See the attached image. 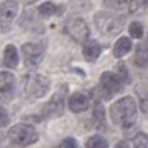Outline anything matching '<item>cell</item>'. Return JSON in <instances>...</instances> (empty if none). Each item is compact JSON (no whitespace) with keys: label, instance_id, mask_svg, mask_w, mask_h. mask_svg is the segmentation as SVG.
Returning a JSON list of instances; mask_svg holds the SVG:
<instances>
[{"label":"cell","instance_id":"3","mask_svg":"<svg viewBox=\"0 0 148 148\" xmlns=\"http://www.w3.org/2000/svg\"><path fill=\"white\" fill-rule=\"evenodd\" d=\"M95 25L103 35H118L125 25V17L113 12H98L95 14Z\"/></svg>","mask_w":148,"mask_h":148},{"label":"cell","instance_id":"12","mask_svg":"<svg viewBox=\"0 0 148 148\" xmlns=\"http://www.w3.org/2000/svg\"><path fill=\"white\" fill-rule=\"evenodd\" d=\"M101 53V47L98 42L95 40H90L85 43V48H83V57L87 62H95Z\"/></svg>","mask_w":148,"mask_h":148},{"label":"cell","instance_id":"7","mask_svg":"<svg viewBox=\"0 0 148 148\" xmlns=\"http://www.w3.org/2000/svg\"><path fill=\"white\" fill-rule=\"evenodd\" d=\"M67 90H68L67 85H60V87L57 88V92L52 95L50 101L45 105V110H43L45 116L53 118V116H60V115L63 113V108H65V98H67Z\"/></svg>","mask_w":148,"mask_h":148},{"label":"cell","instance_id":"27","mask_svg":"<svg viewBox=\"0 0 148 148\" xmlns=\"http://www.w3.org/2000/svg\"><path fill=\"white\" fill-rule=\"evenodd\" d=\"M28 2H35V0H28Z\"/></svg>","mask_w":148,"mask_h":148},{"label":"cell","instance_id":"20","mask_svg":"<svg viewBox=\"0 0 148 148\" xmlns=\"http://www.w3.org/2000/svg\"><path fill=\"white\" fill-rule=\"evenodd\" d=\"M133 148H148V135L138 133L133 138Z\"/></svg>","mask_w":148,"mask_h":148},{"label":"cell","instance_id":"8","mask_svg":"<svg viewBox=\"0 0 148 148\" xmlns=\"http://www.w3.org/2000/svg\"><path fill=\"white\" fill-rule=\"evenodd\" d=\"M18 15V3L15 0H5L0 3V34H5L10 30L12 22Z\"/></svg>","mask_w":148,"mask_h":148},{"label":"cell","instance_id":"4","mask_svg":"<svg viewBox=\"0 0 148 148\" xmlns=\"http://www.w3.org/2000/svg\"><path fill=\"white\" fill-rule=\"evenodd\" d=\"M8 140L17 147H28L38 140V133L28 123H17L8 132Z\"/></svg>","mask_w":148,"mask_h":148},{"label":"cell","instance_id":"26","mask_svg":"<svg viewBox=\"0 0 148 148\" xmlns=\"http://www.w3.org/2000/svg\"><path fill=\"white\" fill-rule=\"evenodd\" d=\"M115 148H130V147H128L125 141H120V143H116V147H115Z\"/></svg>","mask_w":148,"mask_h":148},{"label":"cell","instance_id":"25","mask_svg":"<svg viewBox=\"0 0 148 148\" xmlns=\"http://www.w3.org/2000/svg\"><path fill=\"white\" fill-rule=\"evenodd\" d=\"M58 148H77V141L73 138H65V140L62 141Z\"/></svg>","mask_w":148,"mask_h":148},{"label":"cell","instance_id":"13","mask_svg":"<svg viewBox=\"0 0 148 148\" xmlns=\"http://www.w3.org/2000/svg\"><path fill=\"white\" fill-rule=\"evenodd\" d=\"M3 65L7 68L18 67V52L14 45H7L5 50H3Z\"/></svg>","mask_w":148,"mask_h":148},{"label":"cell","instance_id":"18","mask_svg":"<svg viewBox=\"0 0 148 148\" xmlns=\"http://www.w3.org/2000/svg\"><path fill=\"white\" fill-rule=\"evenodd\" d=\"M87 148H108V141L100 135H93L87 140Z\"/></svg>","mask_w":148,"mask_h":148},{"label":"cell","instance_id":"2","mask_svg":"<svg viewBox=\"0 0 148 148\" xmlns=\"http://www.w3.org/2000/svg\"><path fill=\"white\" fill-rule=\"evenodd\" d=\"M22 92L30 98H42L50 88V80L40 73H27L22 77Z\"/></svg>","mask_w":148,"mask_h":148},{"label":"cell","instance_id":"15","mask_svg":"<svg viewBox=\"0 0 148 148\" xmlns=\"http://www.w3.org/2000/svg\"><path fill=\"white\" fill-rule=\"evenodd\" d=\"M135 65L140 68H148V47L140 45L135 53Z\"/></svg>","mask_w":148,"mask_h":148},{"label":"cell","instance_id":"9","mask_svg":"<svg viewBox=\"0 0 148 148\" xmlns=\"http://www.w3.org/2000/svg\"><path fill=\"white\" fill-rule=\"evenodd\" d=\"M67 34L78 43H85L90 37V28H88L87 22L83 18H72L68 20V23L65 25Z\"/></svg>","mask_w":148,"mask_h":148},{"label":"cell","instance_id":"14","mask_svg":"<svg viewBox=\"0 0 148 148\" xmlns=\"http://www.w3.org/2000/svg\"><path fill=\"white\" fill-rule=\"evenodd\" d=\"M130 50H132V40L127 38V37H120V38L116 40V43H115V47H113V55L116 58H121V57H125Z\"/></svg>","mask_w":148,"mask_h":148},{"label":"cell","instance_id":"10","mask_svg":"<svg viewBox=\"0 0 148 148\" xmlns=\"http://www.w3.org/2000/svg\"><path fill=\"white\" fill-rule=\"evenodd\" d=\"M15 77L10 72H0V100H10L14 97Z\"/></svg>","mask_w":148,"mask_h":148},{"label":"cell","instance_id":"11","mask_svg":"<svg viewBox=\"0 0 148 148\" xmlns=\"http://www.w3.org/2000/svg\"><path fill=\"white\" fill-rule=\"evenodd\" d=\"M68 107H70V110L75 112V113H82V112L88 110V107H90V100H88L87 95L75 93V95L70 97V100H68Z\"/></svg>","mask_w":148,"mask_h":148},{"label":"cell","instance_id":"1","mask_svg":"<svg viewBox=\"0 0 148 148\" xmlns=\"http://www.w3.org/2000/svg\"><path fill=\"white\" fill-rule=\"evenodd\" d=\"M136 101L132 97H123L118 101H115L110 108V116L115 125L121 128H130L136 121Z\"/></svg>","mask_w":148,"mask_h":148},{"label":"cell","instance_id":"5","mask_svg":"<svg viewBox=\"0 0 148 148\" xmlns=\"http://www.w3.org/2000/svg\"><path fill=\"white\" fill-rule=\"evenodd\" d=\"M123 80H121L118 75L115 73V72H105V73L101 75L100 78V90H101V97L108 100V98H112L115 93H118L123 90Z\"/></svg>","mask_w":148,"mask_h":148},{"label":"cell","instance_id":"23","mask_svg":"<svg viewBox=\"0 0 148 148\" xmlns=\"http://www.w3.org/2000/svg\"><path fill=\"white\" fill-rule=\"evenodd\" d=\"M8 123H10V118H8V113H7V110L0 105V128H3V127H7Z\"/></svg>","mask_w":148,"mask_h":148},{"label":"cell","instance_id":"21","mask_svg":"<svg viewBox=\"0 0 148 148\" xmlns=\"http://www.w3.org/2000/svg\"><path fill=\"white\" fill-rule=\"evenodd\" d=\"M130 35H132V38H141L143 37V27H141V23L132 22V25H130Z\"/></svg>","mask_w":148,"mask_h":148},{"label":"cell","instance_id":"19","mask_svg":"<svg viewBox=\"0 0 148 148\" xmlns=\"http://www.w3.org/2000/svg\"><path fill=\"white\" fill-rule=\"evenodd\" d=\"M95 123H97V127L98 128H105V112H103V108L101 105H97L95 107Z\"/></svg>","mask_w":148,"mask_h":148},{"label":"cell","instance_id":"6","mask_svg":"<svg viewBox=\"0 0 148 148\" xmlns=\"http://www.w3.org/2000/svg\"><path fill=\"white\" fill-rule=\"evenodd\" d=\"M22 55H23V62L27 67H38L43 60V57H45V42H42V43H23Z\"/></svg>","mask_w":148,"mask_h":148},{"label":"cell","instance_id":"22","mask_svg":"<svg viewBox=\"0 0 148 148\" xmlns=\"http://www.w3.org/2000/svg\"><path fill=\"white\" fill-rule=\"evenodd\" d=\"M115 73L123 80V83H127L128 82V70H127V67H125V63H118V67H116V70H115Z\"/></svg>","mask_w":148,"mask_h":148},{"label":"cell","instance_id":"16","mask_svg":"<svg viewBox=\"0 0 148 148\" xmlns=\"http://www.w3.org/2000/svg\"><path fill=\"white\" fill-rule=\"evenodd\" d=\"M38 14L42 17H52V15H60V8L57 7L55 3L52 2H45V3H42L40 7H38Z\"/></svg>","mask_w":148,"mask_h":148},{"label":"cell","instance_id":"24","mask_svg":"<svg viewBox=\"0 0 148 148\" xmlns=\"http://www.w3.org/2000/svg\"><path fill=\"white\" fill-rule=\"evenodd\" d=\"M127 0H103V3L110 8H121Z\"/></svg>","mask_w":148,"mask_h":148},{"label":"cell","instance_id":"17","mask_svg":"<svg viewBox=\"0 0 148 148\" xmlns=\"http://www.w3.org/2000/svg\"><path fill=\"white\" fill-rule=\"evenodd\" d=\"M128 8H130V12L135 14V15L143 14V12L148 8V0H130Z\"/></svg>","mask_w":148,"mask_h":148}]
</instances>
